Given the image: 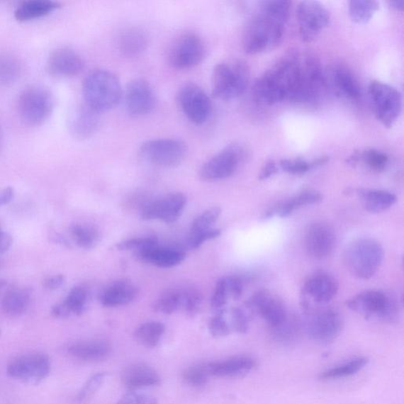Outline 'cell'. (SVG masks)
Here are the masks:
<instances>
[{
  "mask_svg": "<svg viewBox=\"0 0 404 404\" xmlns=\"http://www.w3.org/2000/svg\"><path fill=\"white\" fill-rule=\"evenodd\" d=\"M305 330L319 343L333 342L343 330V318L339 312L329 308H316L305 313Z\"/></svg>",
  "mask_w": 404,
  "mask_h": 404,
  "instance_id": "10",
  "label": "cell"
},
{
  "mask_svg": "<svg viewBox=\"0 0 404 404\" xmlns=\"http://www.w3.org/2000/svg\"><path fill=\"white\" fill-rule=\"evenodd\" d=\"M325 80V72L315 55L291 52L255 81L252 96L264 106L285 101L315 103L326 89Z\"/></svg>",
  "mask_w": 404,
  "mask_h": 404,
  "instance_id": "1",
  "label": "cell"
},
{
  "mask_svg": "<svg viewBox=\"0 0 404 404\" xmlns=\"http://www.w3.org/2000/svg\"><path fill=\"white\" fill-rule=\"evenodd\" d=\"M181 305H182V291L169 289L157 298L152 305V308L157 313L168 315L177 311Z\"/></svg>",
  "mask_w": 404,
  "mask_h": 404,
  "instance_id": "39",
  "label": "cell"
},
{
  "mask_svg": "<svg viewBox=\"0 0 404 404\" xmlns=\"http://www.w3.org/2000/svg\"><path fill=\"white\" fill-rule=\"evenodd\" d=\"M204 41L194 33L180 36L172 45L169 52L170 64L178 69L197 67L206 57Z\"/></svg>",
  "mask_w": 404,
  "mask_h": 404,
  "instance_id": "15",
  "label": "cell"
},
{
  "mask_svg": "<svg viewBox=\"0 0 404 404\" xmlns=\"http://www.w3.org/2000/svg\"><path fill=\"white\" fill-rule=\"evenodd\" d=\"M299 35L305 43L316 40L330 23V13L325 6L318 1H302L296 9Z\"/></svg>",
  "mask_w": 404,
  "mask_h": 404,
  "instance_id": "12",
  "label": "cell"
},
{
  "mask_svg": "<svg viewBox=\"0 0 404 404\" xmlns=\"http://www.w3.org/2000/svg\"><path fill=\"white\" fill-rule=\"evenodd\" d=\"M65 282V276L64 275H55L46 279L45 281V287L48 290H57L64 285Z\"/></svg>",
  "mask_w": 404,
  "mask_h": 404,
  "instance_id": "56",
  "label": "cell"
},
{
  "mask_svg": "<svg viewBox=\"0 0 404 404\" xmlns=\"http://www.w3.org/2000/svg\"><path fill=\"white\" fill-rule=\"evenodd\" d=\"M164 332V324L150 322L138 327L135 332V337L139 344L145 347L153 348L158 345Z\"/></svg>",
  "mask_w": 404,
  "mask_h": 404,
  "instance_id": "34",
  "label": "cell"
},
{
  "mask_svg": "<svg viewBox=\"0 0 404 404\" xmlns=\"http://www.w3.org/2000/svg\"><path fill=\"white\" fill-rule=\"evenodd\" d=\"M231 315L234 330L240 334L247 333L249 322L248 313L240 308H234L232 310Z\"/></svg>",
  "mask_w": 404,
  "mask_h": 404,
  "instance_id": "51",
  "label": "cell"
},
{
  "mask_svg": "<svg viewBox=\"0 0 404 404\" xmlns=\"http://www.w3.org/2000/svg\"><path fill=\"white\" fill-rule=\"evenodd\" d=\"M88 301L87 291L82 287H75L69 292L65 303L74 315L81 316L87 309Z\"/></svg>",
  "mask_w": 404,
  "mask_h": 404,
  "instance_id": "40",
  "label": "cell"
},
{
  "mask_svg": "<svg viewBox=\"0 0 404 404\" xmlns=\"http://www.w3.org/2000/svg\"><path fill=\"white\" fill-rule=\"evenodd\" d=\"M116 404H157V400L151 395L129 391Z\"/></svg>",
  "mask_w": 404,
  "mask_h": 404,
  "instance_id": "52",
  "label": "cell"
},
{
  "mask_svg": "<svg viewBox=\"0 0 404 404\" xmlns=\"http://www.w3.org/2000/svg\"><path fill=\"white\" fill-rule=\"evenodd\" d=\"M357 194L364 202L366 210L373 213L386 211L396 201L395 195L386 191L358 189Z\"/></svg>",
  "mask_w": 404,
  "mask_h": 404,
  "instance_id": "30",
  "label": "cell"
},
{
  "mask_svg": "<svg viewBox=\"0 0 404 404\" xmlns=\"http://www.w3.org/2000/svg\"><path fill=\"white\" fill-rule=\"evenodd\" d=\"M6 284H8L6 281L3 280V279H0V291H1L6 286Z\"/></svg>",
  "mask_w": 404,
  "mask_h": 404,
  "instance_id": "61",
  "label": "cell"
},
{
  "mask_svg": "<svg viewBox=\"0 0 404 404\" xmlns=\"http://www.w3.org/2000/svg\"><path fill=\"white\" fill-rule=\"evenodd\" d=\"M379 3L374 0H352L349 3V15L354 23L366 24L379 9Z\"/></svg>",
  "mask_w": 404,
  "mask_h": 404,
  "instance_id": "36",
  "label": "cell"
},
{
  "mask_svg": "<svg viewBox=\"0 0 404 404\" xmlns=\"http://www.w3.org/2000/svg\"><path fill=\"white\" fill-rule=\"evenodd\" d=\"M208 330L215 338L225 337L231 332V329L225 318V310L218 311L208 322Z\"/></svg>",
  "mask_w": 404,
  "mask_h": 404,
  "instance_id": "48",
  "label": "cell"
},
{
  "mask_svg": "<svg viewBox=\"0 0 404 404\" xmlns=\"http://www.w3.org/2000/svg\"><path fill=\"white\" fill-rule=\"evenodd\" d=\"M279 171V166L274 160H269L262 169L259 174V180H266L276 175Z\"/></svg>",
  "mask_w": 404,
  "mask_h": 404,
  "instance_id": "54",
  "label": "cell"
},
{
  "mask_svg": "<svg viewBox=\"0 0 404 404\" xmlns=\"http://www.w3.org/2000/svg\"><path fill=\"white\" fill-rule=\"evenodd\" d=\"M50 358L45 354L23 355L13 359L8 367L11 378L31 386L39 385L51 373Z\"/></svg>",
  "mask_w": 404,
  "mask_h": 404,
  "instance_id": "13",
  "label": "cell"
},
{
  "mask_svg": "<svg viewBox=\"0 0 404 404\" xmlns=\"http://www.w3.org/2000/svg\"><path fill=\"white\" fill-rule=\"evenodd\" d=\"M111 344L106 340H89L80 341L69 347V353L76 359L89 361L100 362L109 358Z\"/></svg>",
  "mask_w": 404,
  "mask_h": 404,
  "instance_id": "28",
  "label": "cell"
},
{
  "mask_svg": "<svg viewBox=\"0 0 404 404\" xmlns=\"http://www.w3.org/2000/svg\"><path fill=\"white\" fill-rule=\"evenodd\" d=\"M82 93L86 106L100 114L116 108L123 95L116 75L103 69L87 74L83 81Z\"/></svg>",
  "mask_w": 404,
  "mask_h": 404,
  "instance_id": "3",
  "label": "cell"
},
{
  "mask_svg": "<svg viewBox=\"0 0 404 404\" xmlns=\"http://www.w3.org/2000/svg\"><path fill=\"white\" fill-rule=\"evenodd\" d=\"M337 236L333 228L317 222L308 226L304 235V246L306 252L316 259H324L335 250Z\"/></svg>",
  "mask_w": 404,
  "mask_h": 404,
  "instance_id": "19",
  "label": "cell"
},
{
  "mask_svg": "<svg viewBox=\"0 0 404 404\" xmlns=\"http://www.w3.org/2000/svg\"><path fill=\"white\" fill-rule=\"evenodd\" d=\"M137 294V288L130 281L118 280L104 288L99 299L104 308H116L134 301Z\"/></svg>",
  "mask_w": 404,
  "mask_h": 404,
  "instance_id": "27",
  "label": "cell"
},
{
  "mask_svg": "<svg viewBox=\"0 0 404 404\" xmlns=\"http://www.w3.org/2000/svg\"><path fill=\"white\" fill-rule=\"evenodd\" d=\"M2 145V131L1 128H0V149H1Z\"/></svg>",
  "mask_w": 404,
  "mask_h": 404,
  "instance_id": "62",
  "label": "cell"
},
{
  "mask_svg": "<svg viewBox=\"0 0 404 404\" xmlns=\"http://www.w3.org/2000/svg\"><path fill=\"white\" fill-rule=\"evenodd\" d=\"M228 296L234 301H239L242 295L243 284L240 278L235 276H230L225 278Z\"/></svg>",
  "mask_w": 404,
  "mask_h": 404,
  "instance_id": "53",
  "label": "cell"
},
{
  "mask_svg": "<svg viewBox=\"0 0 404 404\" xmlns=\"http://www.w3.org/2000/svg\"><path fill=\"white\" fill-rule=\"evenodd\" d=\"M350 310L361 313L366 319L377 317L392 320L396 315V305L386 294L379 291H366L347 301Z\"/></svg>",
  "mask_w": 404,
  "mask_h": 404,
  "instance_id": "14",
  "label": "cell"
},
{
  "mask_svg": "<svg viewBox=\"0 0 404 404\" xmlns=\"http://www.w3.org/2000/svg\"><path fill=\"white\" fill-rule=\"evenodd\" d=\"M186 204V198L182 193H170L159 199L152 201L142 208L143 220H158L165 224H172L182 215Z\"/></svg>",
  "mask_w": 404,
  "mask_h": 404,
  "instance_id": "17",
  "label": "cell"
},
{
  "mask_svg": "<svg viewBox=\"0 0 404 404\" xmlns=\"http://www.w3.org/2000/svg\"><path fill=\"white\" fill-rule=\"evenodd\" d=\"M157 245L158 240L155 236L139 237L118 242L116 249L121 252H128V250L137 252L138 249Z\"/></svg>",
  "mask_w": 404,
  "mask_h": 404,
  "instance_id": "46",
  "label": "cell"
},
{
  "mask_svg": "<svg viewBox=\"0 0 404 404\" xmlns=\"http://www.w3.org/2000/svg\"><path fill=\"white\" fill-rule=\"evenodd\" d=\"M134 255L139 262L165 269L177 266L186 259V254L181 250L158 245L138 249Z\"/></svg>",
  "mask_w": 404,
  "mask_h": 404,
  "instance_id": "22",
  "label": "cell"
},
{
  "mask_svg": "<svg viewBox=\"0 0 404 404\" xmlns=\"http://www.w3.org/2000/svg\"><path fill=\"white\" fill-rule=\"evenodd\" d=\"M278 166L284 172L295 176L303 175L313 169L311 162L299 158L281 159Z\"/></svg>",
  "mask_w": 404,
  "mask_h": 404,
  "instance_id": "47",
  "label": "cell"
},
{
  "mask_svg": "<svg viewBox=\"0 0 404 404\" xmlns=\"http://www.w3.org/2000/svg\"><path fill=\"white\" fill-rule=\"evenodd\" d=\"M291 2L269 0L259 4V9L249 21L242 36L243 50L257 55L275 50L282 43Z\"/></svg>",
  "mask_w": 404,
  "mask_h": 404,
  "instance_id": "2",
  "label": "cell"
},
{
  "mask_svg": "<svg viewBox=\"0 0 404 404\" xmlns=\"http://www.w3.org/2000/svg\"><path fill=\"white\" fill-rule=\"evenodd\" d=\"M179 106L191 123L204 124L210 118L213 103L211 97L196 83L186 82L177 94Z\"/></svg>",
  "mask_w": 404,
  "mask_h": 404,
  "instance_id": "11",
  "label": "cell"
},
{
  "mask_svg": "<svg viewBox=\"0 0 404 404\" xmlns=\"http://www.w3.org/2000/svg\"><path fill=\"white\" fill-rule=\"evenodd\" d=\"M388 4L391 8L397 11H403L404 9L403 0H395V1H389Z\"/></svg>",
  "mask_w": 404,
  "mask_h": 404,
  "instance_id": "60",
  "label": "cell"
},
{
  "mask_svg": "<svg viewBox=\"0 0 404 404\" xmlns=\"http://www.w3.org/2000/svg\"><path fill=\"white\" fill-rule=\"evenodd\" d=\"M53 97L47 89L31 86L24 90L18 101V111L22 120L30 126L43 123L52 113Z\"/></svg>",
  "mask_w": 404,
  "mask_h": 404,
  "instance_id": "9",
  "label": "cell"
},
{
  "mask_svg": "<svg viewBox=\"0 0 404 404\" xmlns=\"http://www.w3.org/2000/svg\"><path fill=\"white\" fill-rule=\"evenodd\" d=\"M51 313L54 318L60 319H65L72 315L71 310L69 309L65 302L54 305Z\"/></svg>",
  "mask_w": 404,
  "mask_h": 404,
  "instance_id": "55",
  "label": "cell"
},
{
  "mask_svg": "<svg viewBox=\"0 0 404 404\" xmlns=\"http://www.w3.org/2000/svg\"><path fill=\"white\" fill-rule=\"evenodd\" d=\"M139 152L146 162L153 165L162 168H176L184 162L187 146L179 139H152L142 143Z\"/></svg>",
  "mask_w": 404,
  "mask_h": 404,
  "instance_id": "7",
  "label": "cell"
},
{
  "mask_svg": "<svg viewBox=\"0 0 404 404\" xmlns=\"http://www.w3.org/2000/svg\"><path fill=\"white\" fill-rule=\"evenodd\" d=\"M361 160L375 172L384 171L388 162L385 152L373 149L361 152L360 162Z\"/></svg>",
  "mask_w": 404,
  "mask_h": 404,
  "instance_id": "43",
  "label": "cell"
},
{
  "mask_svg": "<svg viewBox=\"0 0 404 404\" xmlns=\"http://www.w3.org/2000/svg\"><path fill=\"white\" fill-rule=\"evenodd\" d=\"M249 79V68L245 62L231 60L220 62L213 69V94L221 101L238 99L246 92Z\"/></svg>",
  "mask_w": 404,
  "mask_h": 404,
  "instance_id": "4",
  "label": "cell"
},
{
  "mask_svg": "<svg viewBox=\"0 0 404 404\" xmlns=\"http://www.w3.org/2000/svg\"><path fill=\"white\" fill-rule=\"evenodd\" d=\"M22 72L19 60L9 53L0 54V86H9L15 83Z\"/></svg>",
  "mask_w": 404,
  "mask_h": 404,
  "instance_id": "35",
  "label": "cell"
},
{
  "mask_svg": "<svg viewBox=\"0 0 404 404\" xmlns=\"http://www.w3.org/2000/svg\"><path fill=\"white\" fill-rule=\"evenodd\" d=\"M323 200V195L315 191H305L287 201L275 206L276 215L284 218L298 208L305 206L318 204Z\"/></svg>",
  "mask_w": 404,
  "mask_h": 404,
  "instance_id": "32",
  "label": "cell"
},
{
  "mask_svg": "<svg viewBox=\"0 0 404 404\" xmlns=\"http://www.w3.org/2000/svg\"><path fill=\"white\" fill-rule=\"evenodd\" d=\"M368 362L369 359L367 358L355 359L349 362H347V364L324 371L320 374L319 379L327 381L349 377V376L357 374L362 370L368 364Z\"/></svg>",
  "mask_w": 404,
  "mask_h": 404,
  "instance_id": "38",
  "label": "cell"
},
{
  "mask_svg": "<svg viewBox=\"0 0 404 404\" xmlns=\"http://www.w3.org/2000/svg\"><path fill=\"white\" fill-rule=\"evenodd\" d=\"M149 38L147 34L138 27L129 28L124 30L117 40L118 52L124 57L135 58L141 55L147 48Z\"/></svg>",
  "mask_w": 404,
  "mask_h": 404,
  "instance_id": "29",
  "label": "cell"
},
{
  "mask_svg": "<svg viewBox=\"0 0 404 404\" xmlns=\"http://www.w3.org/2000/svg\"><path fill=\"white\" fill-rule=\"evenodd\" d=\"M255 361L247 357H237L206 364L208 374L214 377L241 378L255 366Z\"/></svg>",
  "mask_w": 404,
  "mask_h": 404,
  "instance_id": "26",
  "label": "cell"
},
{
  "mask_svg": "<svg viewBox=\"0 0 404 404\" xmlns=\"http://www.w3.org/2000/svg\"><path fill=\"white\" fill-rule=\"evenodd\" d=\"M13 239L10 234L3 232L0 235V254L8 252L12 246Z\"/></svg>",
  "mask_w": 404,
  "mask_h": 404,
  "instance_id": "57",
  "label": "cell"
},
{
  "mask_svg": "<svg viewBox=\"0 0 404 404\" xmlns=\"http://www.w3.org/2000/svg\"><path fill=\"white\" fill-rule=\"evenodd\" d=\"M228 297L225 280V278H222L215 284L211 298L212 308L218 312L224 310L223 308L227 304Z\"/></svg>",
  "mask_w": 404,
  "mask_h": 404,
  "instance_id": "50",
  "label": "cell"
},
{
  "mask_svg": "<svg viewBox=\"0 0 404 404\" xmlns=\"http://www.w3.org/2000/svg\"><path fill=\"white\" fill-rule=\"evenodd\" d=\"M246 308L252 313H257L273 328L277 329L287 322L288 315L281 301L268 291L255 292L245 303Z\"/></svg>",
  "mask_w": 404,
  "mask_h": 404,
  "instance_id": "18",
  "label": "cell"
},
{
  "mask_svg": "<svg viewBox=\"0 0 404 404\" xmlns=\"http://www.w3.org/2000/svg\"><path fill=\"white\" fill-rule=\"evenodd\" d=\"M201 296L196 289L189 288L182 291V305L186 315L189 318L196 316L200 310Z\"/></svg>",
  "mask_w": 404,
  "mask_h": 404,
  "instance_id": "44",
  "label": "cell"
},
{
  "mask_svg": "<svg viewBox=\"0 0 404 404\" xmlns=\"http://www.w3.org/2000/svg\"><path fill=\"white\" fill-rule=\"evenodd\" d=\"M220 214L221 210L219 207L208 208L193 221L191 232L206 231V230L213 228V225L219 219Z\"/></svg>",
  "mask_w": 404,
  "mask_h": 404,
  "instance_id": "41",
  "label": "cell"
},
{
  "mask_svg": "<svg viewBox=\"0 0 404 404\" xmlns=\"http://www.w3.org/2000/svg\"><path fill=\"white\" fill-rule=\"evenodd\" d=\"M107 375L106 373H99L90 378L77 395V401L79 403H84L93 398V396L101 388Z\"/></svg>",
  "mask_w": 404,
  "mask_h": 404,
  "instance_id": "42",
  "label": "cell"
},
{
  "mask_svg": "<svg viewBox=\"0 0 404 404\" xmlns=\"http://www.w3.org/2000/svg\"><path fill=\"white\" fill-rule=\"evenodd\" d=\"M338 283L332 276L317 273L308 278L303 285L301 305L306 312L332 301L338 292Z\"/></svg>",
  "mask_w": 404,
  "mask_h": 404,
  "instance_id": "16",
  "label": "cell"
},
{
  "mask_svg": "<svg viewBox=\"0 0 404 404\" xmlns=\"http://www.w3.org/2000/svg\"><path fill=\"white\" fill-rule=\"evenodd\" d=\"M384 259V249L377 240L364 238L351 243L345 250L348 271L360 280H369L377 273Z\"/></svg>",
  "mask_w": 404,
  "mask_h": 404,
  "instance_id": "5",
  "label": "cell"
},
{
  "mask_svg": "<svg viewBox=\"0 0 404 404\" xmlns=\"http://www.w3.org/2000/svg\"><path fill=\"white\" fill-rule=\"evenodd\" d=\"M207 366L198 365L187 368L183 374V378L186 384L193 387L205 386L208 381Z\"/></svg>",
  "mask_w": 404,
  "mask_h": 404,
  "instance_id": "45",
  "label": "cell"
},
{
  "mask_svg": "<svg viewBox=\"0 0 404 404\" xmlns=\"http://www.w3.org/2000/svg\"><path fill=\"white\" fill-rule=\"evenodd\" d=\"M128 113L132 117L148 115L155 108V92L147 81L137 79L129 82L124 93Z\"/></svg>",
  "mask_w": 404,
  "mask_h": 404,
  "instance_id": "20",
  "label": "cell"
},
{
  "mask_svg": "<svg viewBox=\"0 0 404 404\" xmlns=\"http://www.w3.org/2000/svg\"><path fill=\"white\" fill-rule=\"evenodd\" d=\"M2 232H3V231H2V228H1V225H0V235H1Z\"/></svg>",
  "mask_w": 404,
  "mask_h": 404,
  "instance_id": "63",
  "label": "cell"
},
{
  "mask_svg": "<svg viewBox=\"0 0 404 404\" xmlns=\"http://www.w3.org/2000/svg\"><path fill=\"white\" fill-rule=\"evenodd\" d=\"M220 233V229L213 228L206 230V231L191 232L189 238H188V246L191 249H196L203 245L205 242L218 238Z\"/></svg>",
  "mask_w": 404,
  "mask_h": 404,
  "instance_id": "49",
  "label": "cell"
},
{
  "mask_svg": "<svg viewBox=\"0 0 404 404\" xmlns=\"http://www.w3.org/2000/svg\"><path fill=\"white\" fill-rule=\"evenodd\" d=\"M31 288L13 290L6 293L3 298L2 309L6 315L18 316L22 315L30 303Z\"/></svg>",
  "mask_w": 404,
  "mask_h": 404,
  "instance_id": "33",
  "label": "cell"
},
{
  "mask_svg": "<svg viewBox=\"0 0 404 404\" xmlns=\"http://www.w3.org/2000/svg\"><path fill=\"white\" fill-rule=\"evenodd\" d=\"M369 94L376 118L385 128H393L402 111L400 93L386 83L374 81L369 86Z\"/></svg>",
  "mask_w": 404,
  "mask_h": 404,
  "instance_id": "8",
  "label": "cell"
},
{
  "mask_svg": "<svg viewBox=\"0 0 404 404\" xmlns=\"http://www.w3.org/2000/svg\"><path fill=\"white\" fill-rule=\"evenodd\" d=\"M246 157L247 150L241 143L230 144L201 166L200 179L206 182H214L231 177Z\"/></svg>",
  "mask_w": 404,
  "mask_h": 404,
  "instance_id": "6",
  "label": "cell"
},
{
  "mask_svg": "<svg viewBox=\"0 0 404 404\" xmlns=\"http://www.w3.org/2000/svg\"><path fill=\"white\" fill-rule=\"evenodd\" d=\"M121 380L129 391L159 385L160 378L157 372L145 364H134L125 368Z\"/></svg>",
  "mask_w": 404,
  "mask_h": 404,
  "instance_id": "25",
  "label": "cell"
},
{
  "mask_svg": "<svg viewBox=\"0 0 404 404\" xmlns=\"http://www.w3.org/2000/svg\"><path fill=\"white\" fill-rule=\"evenodd\" d=\"M60 6L59 3L50 0H30L18 6L15 17L19 22H27L50 15Z\"/></svg>",
  "mask_w": 404,
  "mask_h": 404,
  "instance_id": "31",
  "label": "cell"
},
{
  "mask_svg": "<svg viewBox=\"0 0 404 404\" xmlns=\"http://www.w3.org/2000/svg\"><path fill=\"white\" fill-rule=\"evenodd\" d=\"M101 115L86 103L82 104L69 120V130L74 138L82 140L91 138L101 127Z\"/></svg>",
  "mask_w": 404,
  "mask_h": 404,
  "instance_id": "24",
  "label": "cell"
},
{
  "mask_svg": "<svg viewBox=\"0 0 404 404\" xmlns=\"http://www.w3.org/2000/svg\"><path fill=\"white\" fill-rule=\"evenodd\" d=\"M15 196V191L11 186L6 187L2 191H0V206L9 204Z\"/></svg>",
  "mask_w": 404,
  "mask_h": 404,
  "instance_id": "58",
  "label": "cell"
},
{
  "mask_svg": "<svg viewBox=\"0 0 404 404\" xmlns=\"http://www.w3.org/2000/svg\"><path fill=\"white\" fill-rule=\"evenodd\" d=\"M326 89L350 101L359 100L361 92L359 83L349 69L334 65L325 72Z\"/></svg>",
  "mask_w": 404,
  "mask_h": 404,
  "instance_id": "21",
  "label": "cell"
},
{
  "mask_svg": "<svg viewBox=\"0 0 404 404\" xmlns=\"http://www.w3.org/2000/svg\"><path fill=\"white\" fill-rule=\"evenodd\" d=\"M50 239L51 241L57 243V245H60L62 246H64L65 247H71V245H69V242H68V240L67 239L64 238V236H62V235L57 233V232H51L50 235Z\"/></svg>",
  "mask_w": 404,
  "mask_h": 404,
  "instance_id": "59",
  "label": "cell"
},
{
  "mask_svg": "<svg viewBox=\"0 0 404 404\" xmlns=\"http://www.w3.org/2000/svg\"><path fill=\"white\" fill-rule=\"evenodd\" d=\"M69 232L76 245L83 249L94 248L101 240L99 232L93 227L79 224L73 225L69 228Z\"/></svg>",
  "mask_w": 404,
  "mask_h": 404,
  "instance_id": "37",
  "label": "cell"
},
{
  "mask_svg": "<svg viewBox=\"0 0 404 404\" xmlns=\"http://www.w3.org/2000/svg\"><path fill=\"white\" fill-rule=\"evenodd\" d=\"M84 60L71 48L61 47L54 51L47 60V69L52 74L75 76L84 69Z\"/></svg>",
  "mask_w": 404,
  "mask_h": 404,
  "instance_id": "23",
  "label": "cell"
},
{
  "mask_svg": "<svg viewBox=\"0 0 404 404\" xmlns=\"http://www.w3.org/2000/svg\"><path fill=\"white\" fill-rule=\"evenodd\" d=\"M0 336H1V330H0Z\"/></svg>",
  "mask_w": 404,
  "mask_h": 404,
  "instance_id": "64",
  "label": "cell"
}]
</instances>
